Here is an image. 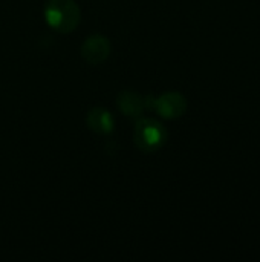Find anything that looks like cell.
Instances as JSON below:
<instances>
[{
    "instance_id": "obj_2",
    "label": "cell",
    "mask_w": 260,
    "mask_h": 262,
    "mask_svg": "<svg viewBox=\"0 0 260 262\" xmlns=\"http://www.w3.org/2000/svg\"><path fill=\"white\" fill-rule=\"evenodd\" d=\"M167 138L161 123L152 118H141L135 126V143L143 152L158 150Z\"/></svg>"
},
{
    "instance_id": "obj_6",
    "label": "cell",
    "mask_w": 260,
    "mask_h": 262,
    "mask_svg": "<svg viewBox=\"0 0 260 262\" xmlns=\"http://www.w3.org/2000/svg\"><path fill=\"white\" fill-rule=\"evenodd\" d=\"M87 126L98 134H110L113 130L115 121L110 112L103 107H95L87 114Z\"/></svg>"
},
{
    "instance_id": "obj_5",
    "label": "cell",
    "mask_w": 260,
    "mask_h": 262,
    "mask_svg": "<svg viewBox=\"0 0 260 262\" xmlns=\"http://www.w3.org/2000/svg\"><path fill=\"white\" fill-rule=\"evenodd\" d=\"M116 103L120 111L127 117H139L146 107V101L143 100V97L133 91H123L118 95Z\"/></svg>"
},
{
    "instance_id": "obj_1",
    "label": "cell",
    "mask_w": 260,
    "mask_h": 262,
    "mask_svg": "<svg viewBox=\"0 0 260 262\" xmlns=\"http://www.w3.org/2000/svg\"><path fill=\"white\" fill-rule=\"evenodd\" d=\"M44 15L48 25L58 32H70L80 23V9L74 0H49Z\"/></svg>"
},
{
    "instance_id": "obj_3",
    "label": "cell",
    "mask_w": 260,
    "mask_h": 262,
    "mask_svg": "<svg viewBox=\"0 0 260 262\" xmlns=\"http://www.w3.org/2000/svg\"><path fill=\"white\" fill-rule=\"evenodd\" d=\"M146 106L153 107L164 118H178L187 109V100L179 92H167L159 98H147Z\"/></svg>"
},
{
    "instance_id": "obj_4",
    "label": "cell",
    "mask_w": 260,
    "mask_h": 262,
    "mask_svg": "<svg viewBox=\"0 0 260 262\" xmlns=\"http://www.w3.org/2000/svg\"><path fill=\"white\" fill-rule=\"evenodd\" d=\"M110 54V41L104 35H92L81 46V55L89 64H100L107 60Z\"/></svg>"
}]
</instances>
